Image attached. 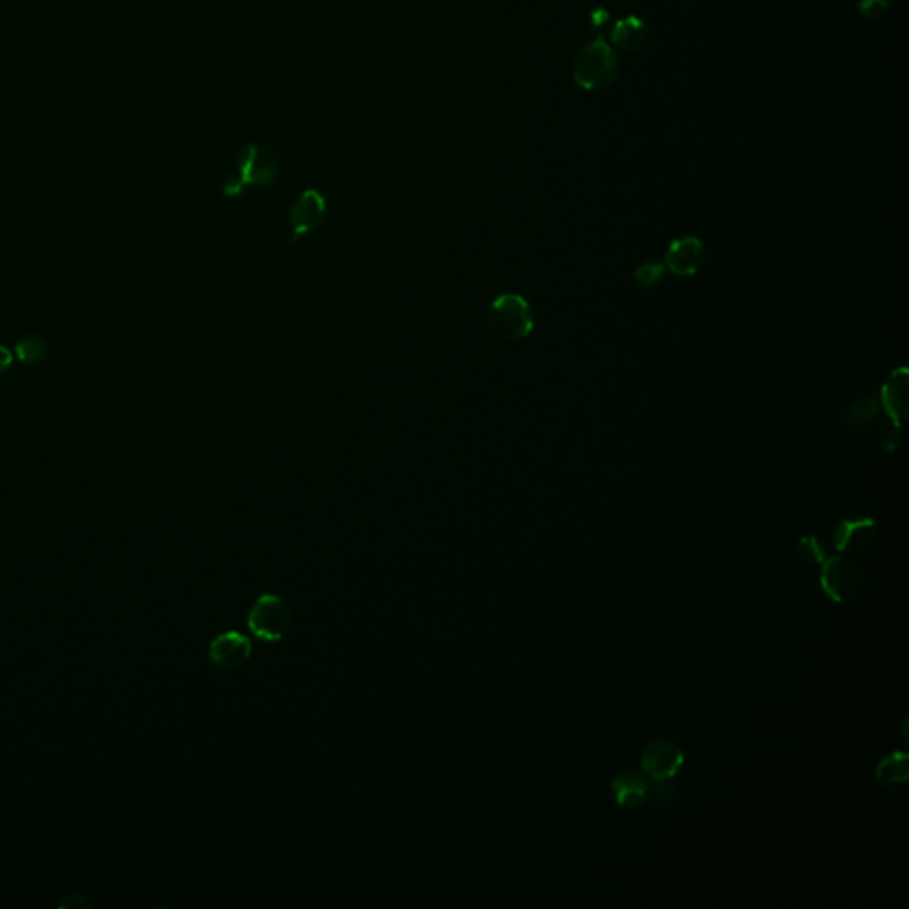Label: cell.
<instances>
[{
	"instance_id": "1",
	"label": "cell",
	"mask_w": 909,
	"mask_h": 909,
	"mask_svg": "<svg viewBox=\"0 0 909 909\" xmlns=\"http://www.w3.org/2000/svg\"><path fill=\"white\" fill-rule=\"evenodd\" d=\"M281 162L270 146L244 144L238 151L235 171L222 182V196L244 198L247 190L270 189L279 178Z\"/></svg>"
},
{
	"instance_id": "2",
	"label": "cell",
	"mask_w": 909,
	"mask_h": 909,
	"mask_svg": "<svg viewBox=\"0 0 909 909\" xmlns=\"http://www.w3.org/2000/svg\"><path fill=\"white\" fill-rule=\"evenodd\" d=\"M620 63L615 50L602 38L581 48L574 59V80L585 91H597L611 86L618 77Z\"/></svg>"
},
{
	"instance_id": "3",
	"label": "cell",
	"mask_w": 909,
	"mask_h": 909,
	"mask_svg": "<svg viewBox=\"0 0 909 909\" xmlns=\"http://www.w3.org/2000/svg\"><path fill=\"white\" fill-rule=\"evenodd\" d=\"M487 318L491 331L499 340L508 343L526 340L535 327L530 302L517 293H505L496 297L489 306Z\"/></svg>"
},
{
	"instance_id": "4",
	"label": "cell",
	"mask_w": 909,
	"mask_h": 909,
	"mask_svg": "<svg viewBox=\"0 0 909 909\" xmlns=\"http://www.w3.org/2000/svg\"><path fill=\"white\" fill-rule=\"evenodd\" d=\"M247 625L251 633L263 641L276 643L285 638L292 627L290 604L276 593H263L249 611Z\"/></svg>"
},
{
	"instance_id": "5",
	"label": "cell",
	"mask_w": 909,
	"mask_h": 909,
	"mask_svg": "<svg viewBox=\"0 0 909 909\" xmlns=\"http://www.w3.org/2000/svg\"><path fill=\"white\" fill-rule=\"evenodd\" d=\"M325 217L327 198L324 194L318 189L302 190L288 210V226L292 233L290 242L297 244L301 238L315 233L324 224Z\"/></svg>"
},
{
	"instance_id": "6",
	"label": "cell",
	"mask_w": 909,
	"mask_h": 909,
	"mask_svg": "<svg viewBox=\"0 0 909 909\" xmlns=\"http://www.w3.org/2000/svg\"><path fill=\"white\" fill-rule=\"evenodd\" d=\"M821 570V588L830 597L831 601H851L862 585V572L851 560L844 556H835L824 560Z\"/></svg>"
},
{
	"instance_id": "7",
	"label": "cell",
	"mask_w": 909,
	"mask_h": 909,
	"mask_svg": "<svg viewBox=\"0 0 909 909\" xmlns=\"http://www.w3.org/2000/svg\"><path fill=\"white\" fill-rule=\"evenodd\" d=\"M684 766V751L672 741H656L647 746L641 755V767L647 775L661 782L672 780L677 775L680 767Z\"/></svg>"
},
{
	"instance_id": "8",
	"label": "cell",
	"mask_w": 909,
	"mask_h": 909,
	"mask_svg": "<svg viewBox=\"0 0 909 909\" xmlns=\"http://www.w3.org/2000/svg\"><path fill=\"white\" fill-rule=\"evenodd\" d=\"M253 654V643L246 634L228 631L210 643V659L224 670H235L246 664Z\"/></svg>"
},
{
	"instance_id": "9",
	"label": "cell",
	"mask_w": 909,
	"mask_h": 909,
	"mask_svg": "<svg viewBox=\"0 0 909 909\" xmlns=\"http://www.w3.org/2000/svg\"><path fill=\"white\" fill-rule=\"evenodd\" d=\"M878 533L874 519H844L833 533V544L838 553H860L872 546Z\"/></svg>"
},
{
	"instance_id": "10",
	"label": "cell",
	"mask_w": 909,
	"mask_h": 909,
	"mask_svg": "<svg viewBox=\"0 0 909 909\" xmlns=\"http://www.w3.org/2000/svg\"><path fill=\"white\" fill-rule=\"evenodd\" d=\"M705 260L704 244L696 237L679 238L666 253V265L675 276H695Z\"/></svg>"
},
{
	"instance_id": "11",
	"label": "cell",
	"mask_w": 909,
	"mask_h": 909,
	"mask_svg": "<svg viewBox=\"0 0 909 909\" xmlns=\"http://www.w3.org/2000/svg\"><path fill=\"white\" fill-rule=\"evenodd\" d=\"M908 386V368H899L886 379L881 388L879 400L881 407L888 419H892L897 425H901L902 421L908 418Z\"/></svg>"
},
{
	"instance_id": "12",
	"label": "cell",
	"mask_w": 909,
	"mask_h": 909,
	"mask_svg": "<svg viewBox=\"0 0 909 909\" xmlns=\"http://www.w3.org/2000/svg\"><path fill=\"white\" fill-rule=\"evenodd\" d=\"M649 38V25L638 16L631 15L622 18L611 27V43L627 54H634L641 50L647 45Z\"/></svg>"
},
{
	"instance_id": "13",
	"label": "cell",
	"mask_w": 909,
	"mask_h": 909,
	"mask_svg": "<svg viewBox=\"0 0 909 909\" xmlns=\"http://www.w3.org/2000/svg\"><path fill=\"white\" fill-rule=\"evenodd\" d=\"M613 794L617 799L618 807L636 808L647 799L650 792V785L645 776L636 773V771H625L613 780L611 783Z\"/></svg>"
},
{
	"instance_id": "14",
	"label": "cell",
	"mask_w": 909,
	"mask_h": 909,
	"mask_svg": "<svg viewBox=\"0 0 909 909\" xmlns=\"http://www.w3.org/2000/svg\"><path fill=\"white\" fill-rule=\"evenodd\" d=\"M909 755L906 751H895L879 762L876 767V780L885 787L897 789L908 783Z\"/></svg>"
},
{
	"instance_id": "15",
	"label": "cell",
	"mask_w": 909,
	"mask_h": 909,
	"mask_svg": "<svg viewBox=\"0 0 909 909\" xmlns=\"http://www.w3.org/2000/svg\"><path fill=\"white\" fill-rule=\"evenodd\" d=\"M881 409L883 407L876 396H858L853 404L849 405V421L854 427H869L876 419H879Z\"/></svg>"
},
{
	"instance_id": "16",
	"label": "cell",
	"mask_w": 909,
	"mask_h": 909,
	"mask_svg": "<svg viewBox=\"0 0 909 909\" xmlns=\"http://www.w3.org/2000/svg\"><path fill=\"white\" fill-rule=\"evenodd\" d=\"M16 357L25 364H40L48 356V343L38 336H27L15 345Z\"/></svg>"
},
{
	"instance_id": "17",
	"label": "cell",
	"mask_w": 909,
	"mask_h": 909,
	"mask_svg": "<svg viewBox=\"0 0 909 909\" xmlns=\"http://www.w3.org/2000/svg\"><path fill=\"white\" fill-rule=\"evenodd\" d=\"M664 272H666V267H664L663 263L647 261V263H643L638 269L634 270V279H636L638 285L650 288V286H656L663 279Z\"/></svg>"
},
{
	"instance_id": "18",
	"label": "cell",
	"mask_w": 909,
	"mask_h": 909,
	"mask_svg": "<svg viewBox=\"0 0 909 909\" xmlns=\"http://www.w3.org/2000/svg\"><path fill=\"white\" fill-rule=\"evenodd\" d=\"M798 553L807 563H823L826 560V551L819 538L803 537L799 540Z\"/></svg>"
},
{
	"instance_id": "19",
	"label": "cell",
	"mask_w": 909,
	"mask_h": 909,
	"mask_svg": "<svg viewBox=\"0 0 909 909\" xmlns=\"http://www.w3.org/2000/svg\"><path fill=\"white\" fill-rule=\"evenodd\" d=\"M858 9L865 18L878 20L881 16H885L886 11L890 9V0H860Z\"/></svg>"
},
{
	"instance_id": "20",
	"label": "cell",
	"mask_w": 909,
	"mask_h": 909,
	"mask_svg": "<svg viewBox=\"0 0 909 909\" xmlns=\"http://www.w3.org/2000/svg\"><path fill=\"white\" fill-rule=\"evenodd\" d=\"M609 24H611V16H609L606 9L601 8L593 11L590 29H592L593 34H597V38H602V32L606 31V29H611Z\"/></svg>"
},
{
	"instance_id": "21",
	"label": "cell",
	"mask_w": 909,
	"mask_h": 909,
	"mask_svg": "<svg viewBox=\"0 0 909 909\" xmlns=\"http://www.w3.org/2000/svg\"><path fill=\"white\" fill-rule=\"evenodd\" d=\"M675 785L670 780H661L657 782L656 801H668L672 798Z\"/></svg>"
},
{
	"instance_id": "22",
	"label": "cell",
	"mask_w": 909,
	"mask_h": 909,
	"mask_svg": "<svg viewBox=\"0 0 909 909\" xmlns=\"http://www.w3.org/2000/svg\"><path fill=\"white\" fill-rule=\"evenodd\" d=\"M11 364H13V354H11V350H9L8 347H4V345H0V377L8 372L9 368H11Z\"/></svg>"
},
{
	"instance_id": "23",
	"label": "cell",
	"mask_w": 909,
	"mask_h": 909,
	"mask_svg": "<svg viewBox=\"0 0 909 909\" xmlns=\"http://www.w3.org/2000/svg\"><path fill=\"white\" fill-rule=\"evenodd\" d=\"M61 908H64V909L89 908V902H87L86 899H84V897H82V895H73V897H70V899H66V901L61 902Z\"/></svg>"
}]
</instances>
